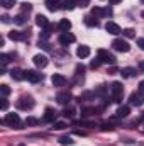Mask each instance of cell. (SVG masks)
Masks as SVG:
<instances>
[{
    "mask_svg": "<svg viewBox=\"0 0 144 146\" xmlns=\"http://www.w3.org/2000/svg\"><path fill=\"white\" fill-rule=\"evenodd\" d=\"M110 92H112V99L114 102H122V95H124V87L120 82H114L110 85Z\"/></svg>",
    "mask_w": 144,
    "mask_h": 146,
    "instance_id": "obj_1",
    "label": "cell"
},
{
    "mask_svg": "<svg viewBox=\"0 0 144 146\" xmlns=\"http://www.w3.org/2000/svg\"><path fill=\"white\" fill-rule=\"evenodd\" d=\"M3 124H7V126H10V127H15V129H19L20 126H22V122H20V117H19V114H7L5 117H3V121H2Z\"/></svg>",
    "mask_w": 144,
    "mask_h": 146,
    "instance_id": "obj_2",
    "label": "cell"
},
{
    "mask_svg": "<svg viewBox=\"0 0 144 146\" xmlns=\"http://www.w3.org/2000/svg\"><path fill=\"white\" fill-rule=\"evenodd\" d=\"M34 99L31 97V95H22L19 100H17V107L20 110H31L32 107H34Z\"/></svg>",
    "mask_w": 144,
    "mask_h": 146,
    "instance_id": "obj_3",
    "label": "cell"
},
{
    "mask_svg": "<svg viewBox=\"0 0 144 146\" xmlns=\"http://www.w3.org/2000/svg\"><path fill=\"white\" fill-rule=\"evenodd\" d=\"M97 54H98V60H100L102 63H107V65H110V66L117 63L115 56H114L110 51H107V49H98V51H97Z\"/></svg>",
    "mask_w": 144,
    "mask_h": 146,
    "instance_id": "obj_4",
    "label": "cell"
},
{
    "mask_svg": "<svg viewBox=\"0 0 144 146\" xmlns=\"http://www.w3.org/2000/svg\"><path fill=\"white\" fill-rule=\"evenodd\" d=\"M112 48H114L115 51H120V53H129V51H131L129 42L124 41V39H114V41H112Z\"/></svg>",
    "mask_w": 144,
    "mask_h": 146,
    "instance_id": "obj_5",
    "label": "cell"
},
{
    "mask_svg": "<svg viewBox=\"0 0 144 146\" xmlns=\"http://www.w3.org/2000/svg\"><path fill=\"white\" fill-rule=\"evenodd\" d=\"M24 78H26L27 82H31V83H37V82L42 80V75L37 73L36 70H26V72H24Z\"/></svg>",
    "mask_w": 144,
    "mask_h": 146,
    "instance_id": "obj_6",
    "label": "cell"
},
{
    "mask_svg": "<svg viewBox=\"0 0 144 146\" xmlns=\"http://www.w3.org/2000/svg\"><path fill=\"white\" fill-rule=\"evenodd\" d=\"M129 104H131V106H136V107H141V106L144 104L143 94H139V92H132V94L129 95Z\"/></svg>",
    "mask_w": 144,
    "mask_h": 146,
    "instance_id": "obj_7",
    "label": "cell"
},
{
    "mask_svg": "<svg viewBox=\"0 0 144 146\" xmlns=\"http://www.w3.org/2000/svg\"><path fill=\"white\" fill-rule=\"evenodd\" d=\"M92 15L100 19V17H105V15H112V9L107 7V9H100V7H93L92 9Z\"/></svg>",
    "mask_w": 144,
    "mask_h": 146,
    "instance_id": "obj_8",
    "label": "cell"
},
{
    "mask_svg": "<svg viewBox=\"0 0 144 146\" xmlns=\"http://www.w3.org/2000/svg\"><path fill=\"white\" fill-rule=\"evenodd\" d=\"M9 37L12 41H27L29 39V33H22V31H10Z\"/></svg>",
    "mask_w": 144,
    "mask_h": 146,
    "instance_id": "obj_9",
    "label": "cell"
},
{
    "mask_svg": "<svg viewBox=\"0 0 144 146\" xmlns=\"http://www.w3.org/2000/svg\"><path fill=\"white\" fill-rule=\"evenodd\" d=\"M32 61H34V65H36L37 68H46L48 63H49V60H48L46 54H36V56L32 58Z\"/></svg>",
    "mask_w": 144,
    "mask_h": 146,
    "instance_id": "obj_10",
    "label": "cell"
},
{
    "mask_svg": "<svg viewBox=\"0 0 144 146\" xmlns=\"http://www.w3.org/2000/svg\"><path fill=\"white\" fill-rule=\"evenodd\" d=\"M51 82H53L54 87H65V85L68 83L66 76H63V75H59V73H54V75L51 76Z\"/></svg>",
    "mask_w": 144,
    "mask_h": 146,
    "instance_id": "obj_11",
    "label": "cell"
},
{
    "mask_svg": "<svg viewBox=\"0 0 144 146\" xmlns=\"http://www.w3.org/2000/svg\"><path fill=\"white\" fill-rule=\"evenodd\" d=\"M105 31H107L108 34H112V36H117V34L122 33V31H120V26L115 24V22H112V21H108L107 24H105Z\"/></svg>",
    "mask_w": 144,
    "mask_h": 146,
    "instance_id": "obj_12",
    "label": "cell"
},
{
    "mask_svg": "<svg viewBox=\"0 0 144 146\" xmlns=\"http://www.w3.org/2000/svg\"><path fill=\"white\" fill-rule=\"evenodd\" d=\"M44 5H46V9H48L49 12H56V10H59V9H61L63 2H61V0H46V2H44Z\"/></svg>",
    "mask_w": 144,
    "mask_h": 146,
    "instance_id": "obj_13",
    "label": "cell"
},
{
    "mask_svg": "<svg viewBox=\"0 0 144 146\" xmlns=\"http://www.w3.org/2000/svg\"><path fill=\"white\" fill-rule=\"evenodd\" d=\"M75 39H76V37L73 36L71 33H63V34L59 36L58 41H59V44H61V46H68V44L75 42Z\"/></svg>",
    "mask_w": 144,
    "mask_h": 146,
    "instance_id": "obj_14",
    "label": "cell"
},
{
    "mask_svg": "<svg viewBox=\"0 0 144 146\" xmlns=\"http://www.w3.org/2000/svg\"><path fill=\"white\" fill-rule=\"evenodd\" d=\"M56 100H58V104L66 106V104L71 100V94H70V92H59V94L56 95Z\"/></svg>",
    "mask_w": 144,
    "mask_h": 146,
    "instance_id": "obj_15",
    "label": "cell"
},
{
    "mask_svg": "<svg viewBox=\"0 0 144 146\" xmlns=\"http://www.w3.org/2000/svg\"><path fill=\"white\" fill-rule=\"evenodd\" d=\"M120 75H122L124 78H132V76H136V75H137V70H136V68L127 66V68H122V70H120Z\"/></svg>",
    "mask_w": 144,
    "mask_h": 146,
    "instance_id": "obj_16",
    "label": "cell"
},
{
    "mask_svg": "<svg viewBox=\"0 0 144 146\" xmlns=\"http://www.w3.org/2000/svg\"><path fill=\"white\" fill-rule=\"evenodd\" d=\"M36 24L39 26V27L46 29V27L49 26V21H48V17H46V15H41V14H37V15H36Z\"/></svg>",
    "mask_w": 144,
    "mask_h": 146,
    "instance_id": "obj_17",
    "label": "cell"
},
{
    "mask_svg": "<svg viewBox=\"0 0 144 146\" xmlns=\"http://www.w3.org/2000/svg\"><path fill=\"white\" fill-rule=\"evenodd\" d=\"M131 114V107L129 106H120L117 112H115V117H127Z\"/></svg>",
    "mask_w": 144,
    "mask_h": 146,
    "instance_id": "obj_18",
    "label": "cell"
},
{
    "mask_svg": "<svg viewBox=\"0 0 144 146\" xmlns=\"http://www.w3.org/2000/svg\"><path fill=\"white\" fill-rule=\"evenodd\" d=\"M76 54H78V58H88L90 56V48L88 46H78Z\"/></svg>",
    "mask_w": 144,
    "mask_h": 146,
    "instance_id": "obj_19",
    "label": "cell"
},
{
    "mask_svg": "<svg viewBox=\"0 0 144 146\" xmlns=\"http://www.w3.org/2000/svg\"><path fill=\"white\" fill-rule=\"evenodd\" d=\"M83 21H85V24H87L88 27H98V21H97V17H93V15H87V17H83Z\"/></svg>",
    "mask_w": 144,
    "mask_h": 146,
    "instance_id": "obj_20",
    "label": "cell"
},
{
    "mask_svg": "<svg viewBox=\"0 0 144 146\" xmlns=\"http://www.w3.org/2000/svg\"><path fill=\"white\" fill-rule=\"evenodd\" d=\"M10 76H12L14 80L20 82V80H24V72L19 70V68H14V70H10Z\"/></svg>",
    "mask_w": 144,
    "mask_h": 146,
    "instance_id": "obj_21",
    "label": "cell"
},
{
    "mask_svg": "<svg viewBox=\"0 0 144 146\" xmlns=\"http://www.w3.org/2000/svg\"><path fill=\"white\" fill-rule=\"evenodd\" d=\"M70 29H71V22H70L68 19H61V22H59V31L68 33Z\"/></svg>",
    "mask_w": 144,
    "mask_h": 146,
    "instance_id": "obj_22",
    "label": "cell"
},
{
    "mask_svg": "<svg viewBox=\"0 0 144 146\" xmlns=\"http://www.w3.org/2000/svg\"><path fill=\"white\" fill-rule=\"evenodd\" d=\"M56 119V112L53 109H46V114H44V121L46 122H51V121H54Z\"/></svg>",
    "mask_w": 144,
    "mask_h": 146,
    "instance_id": "obj_23",
    "label": "cell"
},
{
    "mask_svg": "<svg viewBox=\"0 0 144 146\" xmlns=\"http://www.w3.org/2000/svg\"><path fill=\"white\" fill-rule=\"evenodd\" d=\"M75 7H76V2L75 0H65L63 5H61V9H65V10H73Z\"/></svg>",
    "mask_w": 144,
    "mask_h": 146,
    "instance_id": "obj_24",
    "label": "cell"
},
{
    "mask_svg": "<svg viewBox=\"0 0 144 146\" xmlns=\"http://www.w3.org/2000/svg\"><path fill=\"white\" fill-rule=\"evenodd\" d=\"M58 143H59V145H63V146H70V145H73L75 141L71 139V136H61V138L58 139Z\"/></svg>",
    "mask_w": 144,
    "mask_h": 146,
    "instance_id": "obj_25",
    "label": "cell"
},
{
    "mask_svg": "<svg viewBox=\"0 0 144 146\" xmlns=\"http://www.w3.org/2000/svg\"><path fill=\"white\" fill-rule=\"evenodd\" d=\"M107 92H108L107 85H100V87L95 90V95H97V97H105V95H107Z\"/></svg>",
    "mask_w": 144,
    "mask_h": 146,
    "instance_id": "obj_26",
    "label": "cell"
},
{
    "mask_svg": "<svg viewBox=\"0 0 144 146\" xmlns=\"http://www.w3.org/2000/svg\"><path fill=\"white\" fill-rule=\"evenodd\" d=\"M97 110H98V109H95V107H83V109H81V115H85V117H87V115L95 114Z\"/></svg>",
    "mask_w": 144,
    "mask_h": 146,
    "instance_id": "obj_27",
    "label": "cell"
},
{
    "mask_svg": "<svg viewBox=\"0 0 144 146\" xmlns=\"http://www.w3.org/2000/svg\"><path fill=\"white\" fill-rule=\"evenodd\" d=\"M0 5L3 9H12L15 5V0H0Z\"/></svg>",
    "mask_w": 144,
    "mask_h": 146,
    "instance_id": "obj_28",
    "label": "cell"
},
{
    "mask_svg": "<svg viewBox=\"0 0 144 146\" xmlns=\"http://www.w3.org/2000/svg\"><path fill=\"white\" fill-rule=\"evenodd\" d=\"M14 22H15V24H19V26L26 24V15H24V14H19V15H15V17H14Z\"/></svg>",
    "mask_w": 144,
    "mask_h": 146,
    "instance_id": "obj_29",
    "label": "cell"
},
{
    "mask_svg": "<svg viewBox=\"0 0 144 146\" xmlns=\"http://www.w3.org/2000/svg\"><path fill=\"white\" fill-rule=\"evenodd\" d=\"M122 36L124 37H136V31L134 29H124L122 31Z\"/></svg>",
    "mask_w": 144,
    "mask_h": 146,
    "instance_id": "obj_30",
    "label": "cell"
},
{
    "mask_svg": "<svg viewBox=\"0 0 144 146\" xmlns=\"http://www.w3.org/2000/svg\"><path fill=\"white\" fill-rule=\"evenodd\" d=\"M0 94H2L3 97H7V95L10 94V87H9V85H0Z\"/></svg>",
    "mask_w": 144,
    "mask_h": 146,
    "instance_id": "obj_31",
    "label": "cell"
},
{
    "mask_svg": "<svg viewBox=\"0 0 144 146\" xmlns=\"http://www.w3.org/2000/svg\"><path fill=\"white\" fill-rule=\"evenodd\" d=\"M65 127H66V124H65V122H61V121H58V122H54V124H53V129H56V131L65 129Z\"/></svg>",
    "mask_w": 144,
    "mask_h": 146,
    "instance_id": "obj_32",
    "label": "cell"
},
{
    "mask_svg": "<svg viewBox=\"0 0 144 146\" xmlns=\"http://www.w3.org/2000/svg\"><path fill=\"white\" fill-rule=\"evenodd\" d=\"M9 61H10V60H9V54H0V65H2V66H5Z\"/></svg>",
    "mask_w": 144,
    "mask_h": 146,
    "instance_id": "obj_33",
    "label": "cell"
},
{
    "mask_svg": "<svg viewBox=\"0 0 144 146\" xmlns=\"http://www.w3.org/2000/svg\"><path fill=\"white\" fill-rule=\"evenodd\" d=\"M49 36H51V33H49L48 29H44V31H42V33L39 34V39H41V41H46V39H48Z\"/></svg>",
    "mask_w": 144,
    "mask_h": 146,
    "instance_id": "obj_34",
    "label": "cell"
},
{
    "mask_svg": "<svg viewBox=\"0 0 144 146\" xmlns=\"http://www.w3.org/2000/svg\"><path fill=\"white\" fill-rule=\"evenodd\" d=\"M36 124H37L36 117H27V119H26V126H36Z\"/></svg>",
    "mask_w": 144,
    "mask_h": 146,
    "instance_id": "obj_35",
    "label": "cell"
},
{
    "mask_svg": "<svg viewBox=\"0 0 144 146\" xmlns=\"http://www.w3.org/2000/svg\"><path fill=\"white\" fill-rule=\"evenodd\" d=\"M31 10H32V5L29 2H24L22 3V12H31Z\"/></svg>",
    "mask_w": 144,
    "mask_h": 146,
    "instance_id": "obj_36",
    "label": "cell"
},
{
    "mask_svg": "<svg viewBox=\"0 0 144 146\" xmlns=\"http://www.w3.org/2000/svg\"><path fill=\"white\" fill-rule=\"evenodd\" d=\"M39 48H42L44 51H49V49H51V46H49L46 41H41V39H39Z\"/></svg>",
    "mask_w": 144,
    "mask_h": 146,
    "instance_id": "obj_37",
    "label": "cell"
},
{
    "mask_svg": "<svg viewBox=\"0 0 144 146\" xmlns=\"http://www.w3.org/2000/svg\"><path fill=\"white\" fill-rule=\"evenodd\" d=\"M100 65H102V61H100V60L97 58V60H93V61L90 63V68H93V70H97V68H98Z\"/></svg>",
    "mask_w": 144,
    "mask_h": 146,
    "instance_id": "obj_38",
    "label": "cell"
},
{
    "mask_svg": "<svg viewBox=\"0 0 144 146\" xmlns=\"http://www.w3.org/2000/svg\"><path fill=\"white\" fill-rule=\"evenodd\" d=\"M76 5H78V7H81V9H85V7H88V5H90V0H78V2H76Z\"/></svg>",
    "mask_w": 144,
    "mask_h": 146,
    "instance_id": "obj_39",
    "label": "cell"
},
{
    "mask_svg": "<svg viewBox=\"0 0 144 146\" xmlns=\"http://www.w3.org/2000/svg\"><path fill=\"white\" fill-rule=\"evenodd\" d=\"M100 127H102V131H112V129H114V126H112L110 122H104Z\"/></svg>",
    "mask_w": 144,
    "mask_h": 146,
    "instance_id": "obj_40",
    "label": "cell"
},
{
    "mask_svg": "<svg viewBox=\"0 0 144 146\" xmlns=\"http://www.w3.org/2000/svg\"><path fill=\"white\" fill-rule=\"evenodd\" d=\"M0 109H2V110H7V109H9V102H7V99H5V97L2 99V104H0Z\"/></svg>",
    "mask_w": 144,
    "mask_h": 146,
    "instance_id": "obj_41",
    "label": "cell"
},
{
    "mask_svg": "<svg viewBox=\"0 0 144 146\" xmlns=\"http://www.w3.org/2000/svg\"><path fill=\"white\" fill-rule=\"evenodd\" d=\"M117 72H119V70H117V66H115V65L108 66V70H107V73H108V75H115Z\"/></svg>",
    "mask_w": 144,
    "mask_h": 146,
    "instance_id": "obj_42",
    "label": "cell"
},
{
    "mask_svg": "<svg viewBox=\"0 0 144 146\" xmlns=\"http://www.w3.org/2000/svg\"><path fill=\"white\" fill-rule=\"evenodd\" d=\"M66 117H73V114H75V110L73 109H65V112H63Z\"/></svg>",
    "mask_w": 144,
    "mask_h": 146,
    "instance_id": "obj_43",
    "label": "cell"
},
{
    "mask_svg": "<svg viewBox=\"0 0 144 146\" xmlns=\"http://www.w3.org/2000/svg\"><path fill=\"white\" fill-rule=\"evenodd\" d=\"M137 92H139V94H143V95H144V80H143V82H139V87H137Z\"/></svg>",
    "mask_w": 144,
    "mask_h": 146,
    "instance_id": "obj_44",
    "label": "cell"
},
{
    "mask_svg": "<svg viewBox=\"0 0 144 146\" xmlns=\"http://www.w3.org/2000/svg\"><path fill=\"white\" fill-rule=\"evenodd\" d=\"M2 22H3V24H9V22H10V17H9V15H2Z\"/></svg>",
    "mask_w": 144,
    "mask_h": 146,
    "instance_id": "obj_45",
    "label": "cell"
},
{
    "mask_svg": "<svg viewBox=\"0 0 144 146\" xmlns=\"http://www.w3.org/2000/svg\"><path fill=\"white\" fill-rule=\"evenodd\" d=\"M137 46H139L141 49H144V37H141V39H137Z\"/></svg>",
    "mask_w": 144,
    "mask_h": 146,
    "instance_id": "obj_46",
    "label": "cell"
},
{
    "mask_svg": "<svg viewBox=\"0 0 144 146\" xmlns=\"http://www.w3.org/2000/svg\"><path fill=\"white\" fill-rule=\"evenodd\" d=\"M139 70L144 72V61H139Z\"/></svg>",
    "mask_w": 144,
    "mask_h": 146,
    "instance_id": "obj_47",
    "label": "cell"
},
{
    "mask_svg": "<svg viewBox=\"0 0 144 146\" xmlns=\"http://www.w3.org/2000/svg\"><path fill=\"white\" fill-rule=\"evenodd\" d=\"M108 2H110V3H114V5H115V3H119V2H120V0H108Z\"/></svg>",
    "mask_w": 144,
    "mask_h": 146,
    "instance_id": "obj_48",
    "label": "cell"
},
{
    "mask_svg": "<svg viewBox=\"0 0 144 146\" xmlns=\"http://www.w3.org/2000/svg\"><path fill=\"white\" fill-rule=\"evenodd\" d=\"M141 3H144V0H141Z\"/></svg>",
    "mask_w": 144,
    "mask_h": 146,
    "instance_id": "obj_49",
    "label": "cell"
},
{
    "mask_svg": "<svg viewBox=\"0 0 144 146\" xmlns=\"http://www.w3.org/2000/svg\"><path fill=\"white\" fill-rule=\"evenodd\" d=\"M141 15H143V17H144V12H143V14H141Z\"/></svg>",
    "mask_w": 144,
    "mask_h": 146,
    "instance_id": "obj_50",
    "label": "cell"
}]
</instances>
